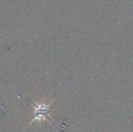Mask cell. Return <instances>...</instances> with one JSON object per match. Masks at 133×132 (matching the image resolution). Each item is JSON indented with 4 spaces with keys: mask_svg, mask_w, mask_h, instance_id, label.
Here are the masks:
<instances>
[{
    "mask_svg": "<svg viewBox=\"0 0 133 132\" xmlns=\"http://www.w3.org/2000/svg\"><path fill=\"white\" fill-rule=\"evenodd\" d=\"M33 102L35 104L30 103V106L34 108V119L29 123V124L27 125V127L30 126L31 124H33L34 122H41L42 121H48V123H50V121L48 120V117L51 118V110H50V107L52 105L54 100H52L51 103L46 104L45 103H37V101L33 100ZM26 127V128H27Z\"/></svg>",
    "mask_w": 133,
    "mask_h": 132,
    "instance_id": "6da1fadb",
    "label": "cell"
}]
</instances>
